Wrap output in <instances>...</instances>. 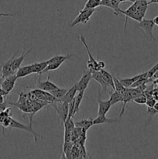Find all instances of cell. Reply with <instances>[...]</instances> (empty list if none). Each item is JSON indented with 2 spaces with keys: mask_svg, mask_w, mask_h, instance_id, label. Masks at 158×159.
I'll list each match as a JSON object with an SVG mask.
<instances>
[{
  "mask_svg": "<svg viewBox=\"0 0 158 159\" xmlns=\"http://www.w3.org/2000/svg\"><path fill=\"white\" fill-rule=\"evenodd\" d=\"M98 65H99V68L100 70L104 69L105 67V63L104 61H98Z\"/></svg>",
  "mask_w": 158,
  "mask_h": 159,
  "instance_id": "cell-35",
  "label": "cell"
},
{
  "mask_svg": "<svg viewBox=\"0 0 158 159\" xmlns=\"http://www.w3.org/2000/svg\"><path fill=\"white\" fill-rule=\"evenodd\" d=\"M49 64H50V60L45 61H41V62H36V63L32 64L33 74L36 73V74L41 75L43 70L46 68V67Z\"/></svg>",
  "mask_w": 158,
  "mask_h": 159,
  "instance_id": "cell-17",
  "label": "cell"
},
{
  "mask_svg": "<svg viewBox=\"0 0 158 159\" xmlns=\"http://www.w3.org/2000/svg\"><path fill=\"white\" fill-rule=\"evenodd\" d=\"M2 77V73H0V78Z\"/></svg>",
  "mask_w": 158,
  "mask_h": 159,
  "instance_id": "cell-42",
  "label": "cell"
},
{
  "mask_svg": "<svg viewBox=\"0 0 158 159\" xmlns=\"http://www.w3.org/2000/svg\"><path fill=\"white\" fill-rule=\"evenodd\" d=\"M139 26L142 28L144 30V32L152 39L154 42H156V38L154 37L153 34V27H154L155 24L153 23V20H147V19H143L142 21L139 23Z\"/></svg>",
  "mask_w": 158,
  "mask_h": 159,
  "instance_id": "cell-7",
  "label": "cell"
},
{
  "mask_svg": "<svg viewBox=\"0 0 158 159\" xmlns=\"http://www.w3.org/2000/svg\"><path fill=\"white\" fill-rule=\"evenodd\" d=\"M108 100H109L112 106L115 105V104L116 103L122 102V95L121 94V93H119V92L116 91V90H112V92L111 94H110V97Z\"/></svg>",
  "mask_w": 158,
  "mask_h": 159,
  "instance_id": "cell-23",
  "label": "cell"
},
{
  "mask_svg": "<svg viewBox=\"0 0 158 159\" xmlns=\"http://www.w3.org/2000/svg\"><path fill=\"white\" fill-rule=\"evenodd\" d=\"M100 72H101V74H102V77H103L104 80H105V82L108 84V86H109L110 88H111L112 90H115L113 75H112L110 73H108V71H105V69H101Z\"/></svg>",
  "mask_w": 158,
  "mask_h": 159,
  "instance_id": "cell-20",
  "label": "cell"
},
{
  "mask_svg": "<svg viewBox=\"0 0 158 159\" xmlns=\"http://www.w3.org/2000/svg\"><path fill=\"white\" fill-rule=\"evenodd\" d=\"M153 108H154L155 110H157V111H158V102H156V103H155V105H154V107H153Z\"/></svg>",
  "mask_w": 158,
  "mask_h": 159,
  "instance_id": "cell-40",
  "label": "cell"
},
{
  "mask_svg": "<svg viewBox=\"0 0 158 159\" xmlns=\"http://www.w3.org/2000/svg\"><path fill=\"white\" fill-rule=\"evenodd\" d=\"M8 95H9V93H8L7 92L5 91V90L1 87V88H0V96L4 97V96H7Z\"/></svg>",
  "mask_w": 158,
  "mask_h": 159,
  "instance_id": "cell-36",
  "label": "cell"
},
{
  "mask_svg": "<svg viewBox=\"0 0 158 159\" xmlns=\"http://www.w3.org/2000/svg\"><path fill=\"white\" fill-rule=\"evenodd\" d=\"M33 74V68L32 64L29 65H26V66L20 67L15 72V75L18 79L20 78H24L26 76L29 75Z\"/></svg>",
  "mask_w": 158,
  "mask_h": 159,
  "instance_id": "cell-16",
  "label": "cell"
},
{
  "mask_svg": "<svg viewBox=\"0 0 158 159\" xmlns=\"http://www.w3.org/2000/svg\"><path fill=\"white\" fill-rule=\"evenodd\" d=\"M77 93V84H74L73 86H71V88L68 89V90L67 91L66 94L63 96L60 99H59L61 102H68L69 103L70 102L73 100L75 97L76 94Z\"/></svg>",
  "mask_w": 158,
  "mask_h": 159,
  "instance_id": "cell-14",
  "label": "cell"
},
{
  "mask_svg": "<svg viewBox=\"0 0 158 159\" xmlns=\"http://www.w3.org/2000/svg\"><path fill=\"white\" fill-rule=\"evenodd\" d=\"M116 122H117L116 120L108 119V118H107L106 116H105V115H98L97 117H96L95 119L93 120V124H94V125H99V124H112Z\"/></svg>",
  "mask_w": 158,
  "mask_h": 159,
  "instance_id": "cell-19",
  "label": "cell"
},
{
  "mask_svg": "<svg viewBox=\"0 0 158 159\" xmlns=\"http://www.w3.org/2000/svg\"><path fill=\"white\" fill-rule=\"evenodd\" d=\"M148 4H158V0H148Z\"/></svg>",
  "mask_w": 158,
  "mask_h": 159,
  "instance_id": "cell-37",
  "label": "cell"
},
{
  "mask_svg": "<svg viewBox=\"0 0 158 159\" xmlns=\"http://www.w3.org/2000/svg\"><path fill=\"white\" fill-rule=\"evenodd\" d=\"M133 102L137 104H146V102H147V96L144 94V93H143L138 96H136V98H134Z\"/></svg>",
  "mask_w": 158,
  "mask_h": 159,
  "instance_id": "cell-29",
  "label": "cell"
},
{
  "mask_svg": "<svg viewBox=\"0 0 158 159\" xmlns=\"http://www.w3.org/2000/svg\"><path fill=\"white\" fill-rule=\"evenodd\" d=\"M147 115H149L150 117H152L153 116H155V115L157 114L158 111L155 110L153 107H147Z\"/></svg>",
  "mask_w": 158,
  "mask_h": 159,
  "instance_id": "cell-32",
  "label": "cell"
},
{
  "mask_svg": "<svg viewBox=\"0 0 158 159\" xmlns=\"http://www.w3.org/2000/svg\"><path fill=\"white\" fill-rule=\"evenodd\" d=\"M17 13H19V12H15V13H2V12H0V17H3V16H14L15 15H16Z\"/></svg>",
  "mask_w": 158,
  "mask_h": 159,
  "instance_id": "cell-34",
  "label": "cell"
},
{
  "mask_svg": "<svg viewBox=\"0 0 158 159\" xmlns=\"http://www.w3.org/2000/svg\"><path fill=\"white\" fill-rule=\"evenodd\" d=\"M93 120L94 119H83L81 120H77L74 123L76 127H79V128H81L85 130H88L90 127H92L94 124H93Z\"/></svg>",
  "mask_w": 158,
  "mask_h": 159,
  "instance_id": "cell-18",
  "label": "cell"
},
{
  "mask_svg": "<svg viewBox=\"0 0 158 159\" xmlns=\"http://www.w3.org/2000/svg\"><path fill=\"white\" fill-rule=\"evenodd\" d=\"M102 0H88L83 9H96L101 6Z\"/></svg>",
  "mask_w": 158,
  "mask_h": 159,
  "instance_id": "cell-28",
  "label": "cell"
},
{
  "mask_svg": "<svg viewBox=\"0 0 158 159\" xmlns=\"http://www.w3.org/2000/svg\"><path fill=\"white\" fill-rule=\"evenodd\" d=\"M84 94H85V91L77 92V94H76L75 97H74V115H75L76 113L79 111L80 106H81V104L82 100H83Z\"/></svg>",
  "mask_w": 158,
  "mask_h": 159,
  "instance_id": "cell-22",
  "label": "cell"
},
{
  "mask_svg": "<svg viewBox=\"0 0 158 159\" xmlns=\"http://www.w3.org/2000/svg\"><path fill=\"white\" fill-rule=\"evenodd\" d=\"M14 57H15V54L12 55V57H11L9 61H7L6 63L3 64V65H2L1 73L4 78L11 75L12 74H15V73L12 71V61L14 59Z\"/></svg>",
  "mask_w": 158,
  "mask_h": 159,
  "instance_id": "cell-15",
  "label": "cell"
},
{
  "mask_svg": "<svg viewBox=\"0 0 158 159\" xmlns=\"http://www.w3.org/2000/svg\"><path fill=\"white\" fill-rule=\"evenodd\" d=\"M17 79H18V78L16 77L15 74H12L11 75L7 76L3 79L1 84V87L9 94L13 90L15 83L17 82Z\"/></svg>",
  "mask_w": 158,
  "mask_h": 159,
  "instance_id": "cell-8",
  "label": "cell"
},
{
  "mask_svg": "<svg viewBox=\"0 0 158 159\" xmlns=\"http://www.w3.org/2000/svg\"><path fill=\"white\" fill-rule=\"evenodd\" d=\"M96 102L98 104V115H106V113L109 111L112 107L109 100H102L100 98V95H99Z\"/></svg>",
  "mask_w": 158,
  "mask_h": 159,
  "instance_id": "cell-9",
  "label": "cell"
},
{
  "mask_svg": "<svg viewBox=\"0 0 158 159\" xmlns=\"http://www.w3.org/2000/svg\"><path fill=\"white\" fill-rule=\"evenodd\" d=\"M141 93H143V92H141L140 90L138 88H127L125 90V93L122 96V110H121L120 113H119V117H122L124 115L125 110V107H126V104L128 103L130 101H133L134 98H136V96H138L139 95H140Z\"/></svg>",
  "mask_w": 158,
  "mask_h": 159,
  "instance_id": "cell-1",
  "label": "cell"
},
{
  "mask_svg": "<svg viewBox=\"0 0 158 159\" xmlns=\"http://www.w3.org/2000/svg\"><path fill=\"white\" fill-rule=\"evenodd\" d=\"M113 80H114V87H115V90L117 92H119V93L123 96V94L125 93V90H126V88L122 85V84L121 83L120 81H119V78L116 77V76H113Z\"/></svg>",
  "mask_w": 158,
  "mask_h": 159,
  "instance_id": "cell-25",
  "label": "cell"
},
{
  "mask_svg": "<svg viewBox=\"0 0 158 159\" xmlns=\"http://www.w3.org/2000/svg\"><path fill=\"white\" fill-rule=\"evenodd\" d=\"M91 79H92V75H91V71H89L88 69L82 71V75L80 80L77 83H76L77 84V92L85 91V89L88 88V84H89Z\"/></svg>",
  "mask_w": 158,
  "mask_h": 159,
  "instance_id": "cell-6",
  "label": "cell"
},
{
  "mask_svg": "<svg viewBox=\"0 0 158 159\" xmlns=\"http://www.w3.org/2000/svg\"><path fill=\"white\" fill-rule=\"evenodd\" d=\"M78 39H79V40H80V41L83 43V45L85 46V49H86L87 52H88V61H87V66H88V69L89 70V71H91V73H92L93 71H100V69H99V65H98V61L94 58V57L91 55V53L90 52L89 48H88V43H87L85 37H84L82 35H81L80 37H78Z\"/></svg>",
  "mask_w": 158,
  "mask_h": 159,
  "instance_id": "cell-4",
  "label": "cell"
},
{
  "mask_svg": "<svg viewBox=\"0 0 158 159\" xmlns=\"http://www.w3.org/2000/svg\"><path fill=\"white\" fill-rule=\"evenodd\" d=\"M63 63L64 62H62V61L50 62V63L49 65L46 67V68L43 70V72H42V74H43V73H46V72H48V71H55V70L58 69V68H60L62 65H63Z\"/></svg>",
  "mask_w": 158,
  "mask_h": 159,
  "instance_id": "cell-26",
  "label": "cell"
},
{
  "mask_svg": "<svg viewBox=\"0 0 158 159\" xmlns=\"http://www.w3.org/2000/svg\"><path fill=\"white\" fill-rule=\"evenodd\" d=\"M9 128H15V129H19V130H26L27 131L28 133L30 134L31 135L33 136V138L34 141L36 143L37 142V137H39V134H37L35 130L33 129L32 125H29V126H26L24 125V124H21L20 123L19 121L15 120V119H13L12 117H11V121H10V124H9Z\"/></svg>",
  "mask_w": 158,
  "mask_h": 159,
  "instance_id": "cell-5",
  "label": "cell"
},
{
  "mask_svg": "<svg viewBox=\"0 0 158 159\" xmlns=\"http://www.w3.org/2000/svg\"><path fill=\"white\" fill-rule=\"evenodd\" d=\"M156 102V100L155 99V98L153 97V95H150V96H147V102H146V105L147 106V107H153Z\"/></svg>",
  "mask_w": 158,
  "mask_h": 159,
  "instance_id": "cell-30",
  "label": "cell"
},
{
  "mask_svg": "<svg viewBox=\"0 0 158 159\" xmlns=\"http://www.w3.org/2000/svg\"><path fill=\"white\" fill-rule=\"evenodd\" d=\"M3 79H4V77H1L0 78V85H1V84H2V81H3Z\"/></svg>",
  "mask_w": 158,
  "mask_h": 159,
  "instance_id": "cell-41",
  "label": "cell"
},
{
  "mask_svg": "<svg viewBox=\"0 0 158 159\" xmlns=\"http://www.w3.org/2000/svg\"><path fill=\"white\" fill-rule=\"evenodd\" d=\"M95 9H83L80 11L78 15L75 17L74 20L71 22L70 26L74 27L76 25L81 23V24H86L91 19V16L95 12Z\"/></svg>",
  "mask_w": 158,
  "mask_h": 159,
  "instance_id": "cell-2",
  "label": "cell"
},
{
  "mask_svg": "<svg viewBox=\"0 0 158 159\" xmlns=\"http://www.w3.org/2000/svg\"><path fill=\"white\" fill-rule=\"evenodd\" d=\"M72 147L73 144L71 143V141H69V142H64L63 155H62V158H71V152Z\"/></svg>",
  "mask_w": 158,
  "mask_h": 159,
  "instance_id": "cell-24",
  "label": "cell"
},
{
  "mask_svg": "<svg viewBox=\"0 0 158 159\" xmlns=\"http://www.w3.org/2000/svg\"><path fill=\"white\" fill-rule=\"evenodd\" d=\"M141 74H139V75H136L135 76H133V77H129V78H125V79H119V81H120L121 83L122 84V85H123L125 88H130V87L132 86V85H133V83H134L135 82H136V81L138 80V79H139V77H140Z\"/></svg>",
  "mask_w": 158,
  "mask_h": 159,
  "instance_id": "cell-21",
  "label": "cell"
},
{
  "mask_svg": "<svg viewBox=\"0 0 158 159\" xmlns=\"http://www.w3.org/2000/svg\"><path fill=\"white\" fill-rule=\"evenodd\" d=\"M68 90V89H62V88H57L54 90L50 92L51 94L54 96L57 99H60L65 94H66L67 91Z\"/></svg>",
  "mask_w": 158,
  "mask_h": 159,
  "instance_id": "cell-27",
  "label": "cell"
},
{
  "mask_svg": "<svg viewBox=\"0 0 158 159\" xmlns=\"http://www.w3.org/2000/svg\"><path fill=\"white\" fill-rule=\"evenodd\" d=\"M91 75H92V79H94V80H95L96 82L100 85L101 88H102V93H101V94H102V93H106L107 89H108V87L109 86H108V84L105 82V81L104 80L100 71H93V72L91 73Z\"/></svg>",
  "mask_w": 158,
  "mask_h": 159,
  "instance_id": "cell-13",
  "label": "cell"
},
{
  "mask_svg": "<svg viewBox=\"0 0 158 159\" xmlns=\"http://www.w3.org/2000/svg\"><path fill=\"white\" fill-rule=\"evenodd\" d=\"M153 23H154L155 25H156V26H158V16H155L154 18H153Z\"/></svg>",
  "mask_w": 158,
  "mask_h": 159,
  "instance_id": "cell-39",
  "label": "cell"
},
{
  "mask_svg": "<svg viewBox=\"0 0 158 159\" xmlns=\"http://www.w3.org/2000/svg\"><path fill=\"white\" fill-rule=\"evenodd\" d=\"M33 48H30L29 50H28L26 52L23 51V53H22V54L20 56V57H14V59L12 60V71H13L15 74V72H16L17 70H18L20 67H21L22 63H23V61H24L25 57H26V56L29 54V53H30L31 51H33Z\"/></svg>",
  "mask_w": 158,
  "mask_h": 159,
  "instance_id": "cell-10",
  "label": "cell"
},
{
  "mask_svg": "<svg viewBox=\"0 0 158 159\" xmlns=\"http://www.w3.org/2000/svg\"><path fill=\"white\" fill-rule=\"evenodd\" d=\"M116 1L119 2V3L121 2H136V0H116Z\"/></svg>",
  "mask_w": 158,
  "mask_h": 159,
  "instance_id": "cell-38",
  "label": "cell"
},
{
  "mask_svg": "<svg viewBox=\"0 0 158 159\" xmlns=\"http://www.w3.org/2000/svg\"><path fill=\"white\" fill-rule=\"evenodd\" d=\"M101 6L105 7L110 8L114 11V15L118 16L122 9L119 8V2L116 0H102L101 1Z\"/></svg>",
  "mask_w": 158,
  "mask_h": 159,
  "instance_id": "cell-11",
  "label": "cell"
},
{
  "mask_svg": "<svg viewBox=\"0 0 158 159\" xmlns=\"http://www.w3.org/2000/svg\"><path fill=\"white\" fill-rule=\"evenodd\" d=\"M37 88L39 89H41L44 92H48V93H50L51 91L54 90L55 89L58 88V86L55 85L54 83H53L52 82L50 79V76H48V78L46 79V80L43 81V82H40L39 81L37 82Z\"/></svg>",
  "mask_w": 158,
  "mask_h": 159,
  "instance_id": "cell-12",
  "label": "cell"
},
{
  "mask_svg": "<svg viewBox=\"0 0 158 159\" xmlns=\"http://www.w3.org/2000/svg\"><path fill=\"white\" fill-rule=\"evenodd\" d=\"M8 102H6V101H4V102H0V112L1 111H3V110H5L6 109L8 108Z\"/></svg>",
  "mask_w": 158,
  "mask_h": 159,
  "instance_id": "cell-33",
  "label": "cell"
},
{
  "mask_svg": "<svg viewBox=\"0 0 158 159\" xmlns=\"http://www.w3.org/2000/svg\"><path fill=\"white\" fill-rule=\"evenodd\" d=\"M52 104L53 107L55 110L56 113L58 115L59 118H60V121L62 122V124H64V123L66 121V120L68 119V110H69V103L68 102H61L60 100L56 101L55 102H53Z\"/></svg>",
  "mask_w": 158,
  "mask_h": 159,
  "instance_id": "cell-3",
  "label": "cell"
},
{
  "mask_svg": "<svg viewBox=\"0 0 158 159\" xmlns=\"http://www.w3.org/2000/svg\"><path fill=\"white\" fill-rule=\"evenodd\" d=\"M156 71H158V62L151 68V69L147 71V76H148V79H150Z\"/></svg>",
  "mask_w": 158,
  "mask_h": 159,
  "instance_id": "cell-31",
  "label": "cell"
}]
</instances>
